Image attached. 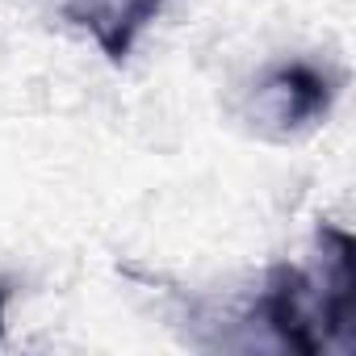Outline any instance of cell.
Segmentation results:
<instances>
[{
  "instance_id": "1",
  "label": "cell",
  "mask_w": 356,
  "mask_h": 356,
  "mask_svg": "<svg viewBox=\"0 0 356 356\" xmlns=\"http://www.w3.org/2000/svg\"><path fill=\"white\" fill-rule=\"evenodd\" d=\"M352 235L318 231V268L273 264L256 318L293 352H352L356 343V264Z\"/></svg>"
},
{
  "instance_id": "2",
  "label": "cell",
  "mask_w": 356,
  "mask_h": 356,
  "mask_svg": "<svg viewBox=\"0 0 356 356\" xmlns=\"http://www.w3.org/2000/svg\"><path fill=\"white\" fill-rule=\"evenodd\" d=\"M335 92H339V80L327 67H318L310 59H289V63H277L260 76L252 109L268 134L289 138V134L318 126L331 113Z\"/></svg>"
},
{
  "instance_id": "3",
  "label": "cell",
  "mask_w": 356,
  "mask_h": 356,
  "mask_svg": "<svg viewBox=\"0 0 356 356\" xmlns=\"http://www.w3.org/2000/svg\"><path fill=\"white\" fill-rule=\"evenodd\" d=\"M163 5L168 0H63V17L80 26L109 63H122Z\"/></svg>"
},
{
  "instance_id": "4",
  "label": "cell",
  "mask_w": 356,
  "mask_h": 356,
  "mask_svg": "<svg viewBox=\"0 0 356 356\" xmlns=\"http://www.w3.org/2000/svg\"><path fill=\"white\" fill-rule=\"evenodd\" d=\"M5 298H9V289L0 285V335H5Z\"/></svg>"
}]
</instances>
